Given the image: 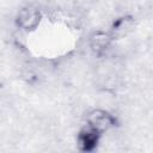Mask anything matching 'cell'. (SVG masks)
<instances>
[{
	"label": "cell",
	"instance_id": "277c9868",
	"mask_svg": "<svg viewBox=\"0 0 153 153\" xmlns=\"http://www.w3.org/2000/svg\"><path fill=\"white\" fill-rule=\"evenodd\" d=\"M115 38L109 30L94 29L87 36V47L94 57H105L115 44Z\"/></svg>",
	"mask_w": 153,
	"mask_h": 153
},
{
	"label": "cell",
	"instance_id": "3957f363",
	"mask_svg": "<svg viewBox=\"0 0 153 153\" xmlns=\"http://www.w3.org/2000/svg\"><path fill=\"white\" fill-rule=\"evenodd\" d=\"M104 135L105 134H103L98 129L84 123L75 133V136H74L75 147L79 152L93 153L94 151L98 149Z\"/></svg>",
	"mask_w": 153,
	"mask_h": 153
},
{
	"label": "cell",
	"instance_id": "7a4b0ae2",
	"mask_svg": "<svg viewBox=\"0 0 153 153\" xmlns=\"http://www.w3.org/2000/svg\"><path fill=\"white\" fill-rule=\"evenodd\" d=\"M84 123L98 129L103 134L115 129L118 126V117L115 112L105 108H91L84 116Z\"/></svg>",
	"mask_w": 153,
	"mask_h": 153
},
{
	"label": "cell",
	"instance_id": "6da1fadb",
	"mask_svg": "<svg viewBox=\"0 0 153 153\" xmlns=\"http://www.w3.org/2000/svg\"><path fill=\"white\" fill-rule=\"evenodd\" d=\"M43 20V10L36 4H25L20 6L13 18V24L19 32H35Z\"/></svg>",
	"mask_w": 153,
	"mask_h": 153
}]
</instances>
